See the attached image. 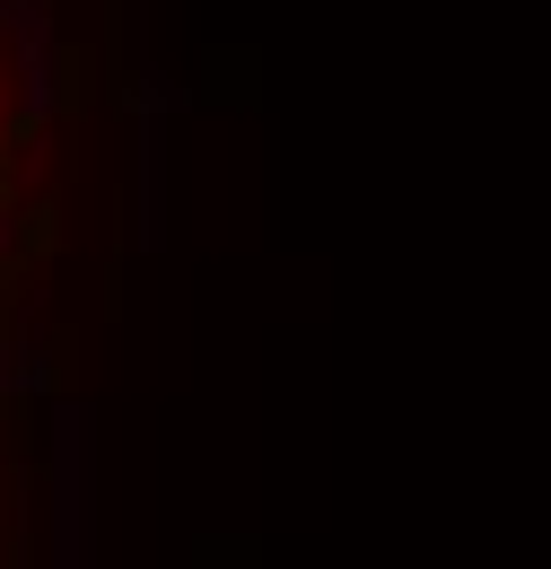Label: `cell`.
<instances>
[{
	"label": "cell",
	"instance_id": "6da1fadb",
	"mask_svg": "<svg viewBox=\"0 0 551 569\" xmlns=\"http://www.w3.org/2000/svg\"><path fill=\"white\" fill-rule=\"evenodd\" d=\"M53 246H62V219H53V211H27V263H44Z\"/></svg>",
	"mask_w": 551,
	"mask_h": 569
}]
</instances>
